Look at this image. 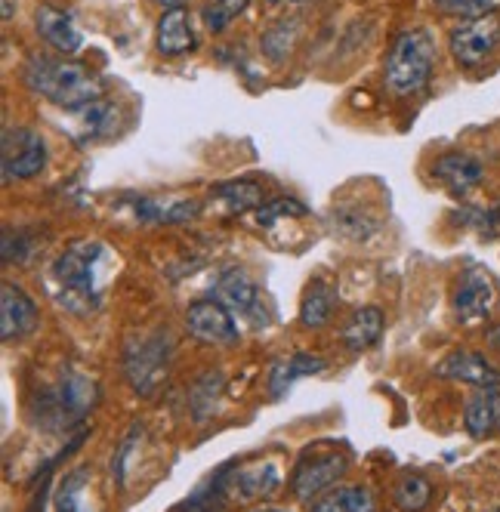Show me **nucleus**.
<instances>
[{"label": "nucleus", "mask_w": 500, "mask_h": 512, "mask_svg": "<svg viewBox=\"0 0 500 512\" xmlns=\"http://www.w3.org/2000/svg\"><path fill=\"white\" fill-rule=\"evenodd\" d=\"M133 213L142 223H189L198 216L195 201H158V198H139L133 201Z\"/></svg>", "instance_id": "22"}, {"label": "nucleus", "mask_w": 500, "mask_h": 512, "mask_svg": "<svg viewBox=\"0 0 500 512\" xmlns=\"http://www.w3.org/2000/svg\"><path fill=\"white\" fill-rule=\"evenodd\" d=\"M220 395H223V374H220V371H207V374H201V377L192 383V392H189V405H192L195 420H207L213 411H217Z\"/></svg>", "instance_id": "26"}, {"label": "nucleus", "mask_w": 500, "mask_h": 512, "mask_svg": "<svg viewBox=\"0 0 500 512\" xmlns=\"http://www.w3.org/2000/svg\"><path fill=\"white\" fill-rule=\"evenodd\" d=\"M254 512H288V509H275V506H260V509H254Z\"/></svg>", "instance_id": "38"}, {"label": "nucleus", "mask_w": 500, "mask_h": 512, "mask_svg": "<svg viewBox=\"0 0 500 512\" xmlns=\"http://www.w3.org/2000/svg\"><path fill=\"white\" fill-rule=\"evenodd\" d=\"M68 115L75 118V124H71V139H75L78 145H90V142H96L102 136L115 133L118 105L96 99V102L78 108V112H68Z\"/></svg>", "instance_id": "15"}, {"label": "nucleus", "mask_w": 500, "mask_h": 512, "mask_svg": "<svg viewBox=\"0 0 500 512\" xmlns=\"http://www.w3.org/2000/svg\"><path fill=\"white\" fill-rule=\"evenodd\" d=\"M396 503H399V509H405V512H420V509H426V503L433 500V485L423 479V475H405V479L396 485Z\"/></svg>", "instance_id": "30"}, {"label": "nucleus", "mask_w": 500, "mask_h": 512, "mask_svg": "<svg viewBox=\"0 0 500 512\" xmlns=\"http://www.w3.org/2000/svg\"><path fill=\"white\" fill-rule=\"evenodd\" d=\"M436 7L442 13H457L467 19H479L497 10V0H436Z\"/></svg>", "instance_id": "33"}, {"label": "nucleus", "mask_w": 500, "mask_h": 512, "mask_svg": "<svg viewBox=\"0 0 500 512\" xmlns=\"http://www.w3.org/2000/svg\"><path fill=\"white\" fill-rule=\"evenodd\" d=\"M297 34H300V19H278L263 34V53L272 62H284V59H288V53L294 50V44H297Z\"/></svg>", "instance_id": "28"}, {"label": "nucleus", "mask_w": 500, "mask_h": 512, "mask_svg": "<svg viewBox=\"0 0 500 512\" xmlns=\"http://www.w3.org/2000/svg\"><path fill=\"white\" fill-rule=\"evenodd\" d=\"M189 334L210 346H232L238 340V327L232 312L220 300H198L186 312Z\"/></svg>", "instance_id": "10"}, {"label": "nucleus", "mask_w": 500, "mask_h": 512, "mask_svg": "<svg viewBox=\"0 0 500 512\" xmlns=\"http://www.w3.org/2000/svg\"><path fill=\"white\" fill-rule=\"evenodd\" d=\"M288 361H291V368H294V374H297V377L321 374V371L328 368L325 361H321V358H315V355H309V352H297V355H291Z\"/></svg>", "instance_id": "35"}, {"label": "nucleus", "mask_w": 500, "mask_h": 512, "mask_svg": "<svg viewBox=\"0 0 500 512\" xmlns=\"http://www.w3.org/2000/svg\"><path fill=\"white\" fill-rule=\"evenodd\" d=\"M306 213L309 210L300 201H294V198H275V201H269V204H263L257 210V223L263 229H269V226L278 223V219H303Z\"/></svg>", "instance_id": "32"}, {"label": "nucleus", "mask_w": 500, "mask_h": 512, "mask_svg": "<svg viewBox=\"0 0 500 512\" xmlns=\"http://www.w3.org/2000/svg\"><path fill=\"white\" fill-rule=\"evenodd\" d=\"M170 352H173V343H170V334L158 331V334H142V337H133L124 349V374H127V383L133 386L136 395L142 398H152L164 383H167V374H170Z\"/></svg>", "instance_id": "5"}, {"label": "nucleus", "mask_w": 500, "mask_h": 512, "mask_svg": "<svg viewBox=\"0 0 500 512\" xmlns=\"http://www.w3.org/2000/svg\"><path fill=\"white\" fill-rule=\"evenodd\" d=\"M269 4H284V0H269Z\"/></svg>", "instance_id": "39"}, {"label": "nucleus", "mask_w": 500, "mask_h": 512, "mask_svg": "<svg viewBox=\"0 0 500 512\" xmlns=\"http://www.w3.org/2000/svg\"><path fill=\"white\" fill-rule=\"evenodd\" d=\"M488 346L500 352V324H494L491 331H488Z\"/></svg>", "instance_id": "36"}, {"label": "nucleus", "mask_w": 500, "mask_h": 512, "mask_svg": "<svg viewBox=\"0 0 500 512\" xmlns=\"http://www.w3.org/2000/svg\"><path fill=\"white\" fill-rule=\"evenodd\" d=\"M155 4H161V7H167V10H173V7H183L186 0H155Z\"/></svg>", "instance_id": "37"}, {"label": "nucleus", "mask_w": 500, "mask_h": 512, "mask_svg": "<svg viewBox=\"0 0 500 512\" xmlns=\"http://www.w3.org/2000/svg\"><path fill=\"white\" fill-rule=\"evenodd\" d=\"M349 469V457L331 445V442H318L312 448H306L294 466L291 475V491L297 500H315L318 494H325L331 485H337Z\"/></svg>", "instance_id": "6"}, {"label": "nucleus", "mask_w": 500, "mask_h": 512, "mask_svg": "<svg viewBox=\"0 0 500 512\" xmlns=\"http://www.w3.org/2000/svg\"><path fill=\"white\" fill-rule=\"evenodd\" d=\"M213 198L223 201L232 213H247V210H260L263 207V189L257 182H223V186L213 189Z\"/></svg>", "instance_id": "27"}, {"label": "nucleus", "mask_w": 500, "mask_h": 512, "mask_svg": "<svg viewBox=\"0 0 500 512\" xmlns=\"http://www.w3.org/2000/svg\"><path fill=\"white\" fill-rule=\"evenodd\" d=\"M386 318L377 306H362L349 315V321L343 324V343L349 352H365L371 349L380 337H383Z\"/></svg>", "instance_id": "20"}, {"label": "nucleus", "mask_w": 500, "mask_h": 512, "mask_svg": "<svg viewBox=\"0 0 500 512\" xmlns=\"http://www.w3.org/2000/svg\"><path fill=\"white\" fill-rule=\"evenodd\" d=\"M334 306H337V290L328 284V281H315L306 297H303V306H300V321L306 327H321L328 324L331 315H334Z\"/></svg>", "instance_id": "24"}, {"label": "nucleus", "mask_w": 500, "mask_h": 512, "mask_svg": "<svg viewBox=\"0 0 500 512\" xmlns=\"http://www.w3.org/2000/svg\"><path fill=\"white\" fill-rule=\"evenodd\" d=\"M463 426L473 438H485L494 426H500V392L497 386L476 389L463 408Z\"/></svg>", "instance_id": "19"}, {"label": "nucleus", "mask_w": 500, "mask_h": 512, "mask_svg": "<svg viewBox=\"0 0 500 512\" xmlns=\"http://www.w3.org/2000/svg\"><path fill=\"white\" fill-rule=\"evenodd\" d=\"M436 68V41L426 28L402 31L389 47L383 84L392 96H414L426 90Z\"/></svg>", "instance_id": "3"}, {"label": "nucleus", "mask_w": 500, "mask_h": 512, "mask_svg": "<svg viewBox=\"0 0 500 512\" xmlns=\"http://www.w3.org/2000/svg\"><path fill=\"white\" fill-rule=\"evenodd\" d=\"M250 0H210L204 7V25L207 31L220 34L229 22H235L244 10H247Z\"/></svg>", "instance_id": "31"}, {"label": "nucleus", "mask_w": 500, "mask_h": 512, "mask_svg": "<svg viewBox=\"0 0 500 512\" xmlns=\"http://www.w3.org/2000/svg\"><path fill=\"white\" fill-rule=\"evenodd\" d=\"M497 512H500V509H497Z\"/></svg>", "instance_id": "40"}, {"label": "nucleus", "mask_w": 500, "mask_h": 512, "mask_svg": "<svg viewBox=\"0 0 500 512\" xmlns=\"http://www.w3.org/2000/svg\"><path fill=\"white\" fill-rule=\"evenodd\" d=\"M454 223L482 232V238H497L500 235V204H494V207H460L454 213Z\"/></svg>", "instance_id": "29"}, {"label": "nucleus", "mask_w": 500, "mask_h": 512, "mask_svg": "<svg viewBox=\"0 0 500 512\" xmlns=\"http://www.w3.org/2000/svg\"><path fill=\"white\" fill-rule=\"evenodd\" d=\"M328 223L337 235L352 238V241H365L377 232V216L368 213V207H349V204H334Z\"/></svg>", "instance_id": "23"}, {"label": "nucleus", "mask_w": 500, "mask_h": 512, "mask_svg": "<svg viewBox=\"0 0 500 512\" xmlns=\"http://www.w3.org/2000/svg\"><path fill=\"white\" fill-rule=\"evenodd\" d=\"M223 485L238 500H269L281 488V469L275 463L241 466L232 479H223Z\"/></svg>", "instance_id": "14"}, {"label": "nucleus", "mask_w": 500, "mask_h": 512, "mask_svg": "<svg viewBox=\"0 0 500 512\" xmlns=\"http://www.w3.org/2000/svg\"><path fill=\"white\" fill-rule=\"evenodd\" d=\"M34 324H38L34 300L13 281H4V287H0V337L19 340L34 331Z\"/></svg>", "instance_id": "12"}, {"label": "nucleus", "mask_w": 500, "mask_h": 512, "mask_svg": "<svg viewBox=\"0 0 500 512\" xmlns=\"http://www.w3.org/2000/svg\"><path fill=\"white\" fill-rule=\"evenodd\" d=\"M109 256L99 241L68 244L50 269V287L62 309L90 315L99 306V266Z\"/></svg>", "instance_id": "1"}, {"label": "nucleus", "mask_w": 500, "mask_h": 512, "mask_svg": "<svg viewBox=\"0 0 500 512\" xmlns=\"http://www.w3.org/2000/svg\"><path fill=\"white\" fill-rule=\"evenodd\" d=\"M448 47H451V56L457 65H463V68L482 65L500 47V13H488L479 19L460 22L451 31Z\"/></svg>", "instance_id": "8"}, {"label": "nucleus", "mask_w": 500, "mask_h": 512, "mask_svg": "<svg viewBox=\"0 0 500 512\" xmlns=\"http://www.w3.org/2000/svg\"><path fill=\"white\" fill-rule=\"evenodd\" d=\"M90 479V466L71 469L56 488V512H96V506L90 503Z\"/></svg>", "instance_id": "21"}, {"label": "nucleus", "mask_w": 500, "mask_h": 512, "mask_svg": "<svg viewBox=\"0 0 500 512\" xmlns=\"http://www.w3.org/2000/svg\"><path fill=\"white\" fill-rule=\"evenodd\" d=\"M217 300L229 309L238 312L241 318H247L250 324L266 327L272 321V312L260 294V287L250 281V275L244 269H226L217 281Z\"/></svg>", "instance_id": "9"}, {"label": "nucleus", "mask_w": 500, "mask_h": 512, "mask_svg": "<svg viewBox=\"0 0 500 512\" xmlns=\"http://www.w3.org/2000/svg\"><path fill=\"white\" fill-rule=\"evenodd\" d=\"M4 158H0V167H4V179H34L41 176L47 167V142L38 130L31 127H7L4 130Z\"/></svg>", "instance_id": "7"}, {"label": "nucleus", "mask_w": 500, "mask_h": 512, "mask_svg": "<svg viewBox=\"0 0 500 512\" xmlns=\"http://www.w3.org/2000/svg\"><path fill=\"white\" fill-rule=\"evenodd\" d=\"M497 300L494 275L482 266H470L460 275L457 294H454V312L460 321H482L491 315Z\"/></svg>", "instance_id": "11"}, {"label": "nucleus", "mask_w": 500, "mask_h": 512, "mask_svg": "<svg viewBox=\"0 0 500 512\" xmlns=\"http://www.w3.org/2000/svg\"><path fill=\"white\" fill-rule=\"evenodd\" d=\"M297 380L294 368H291V361H275L272 364V374H269V392L272 398H281L284 392H288V386Z\"/></svg>", "instance_id": "34"}, {"label": "nucleus", "mask_w": 500, "mask_h": 512, "mask_svg": "<svg viewBox=\"0 0 500 512\" xmlns=\"http://www.w3.org/2000/svg\"><path fill=\"white\" fill-rule=\"evenodd\" d=\"M374 494L368 488H337L328 497L312 503V512H374Z\"/></svg>", "instance_id": "25"}, {"label": "nucleus", "mask_w": 500, "mask_h": 512, "mask_svg": "<svg viewBox=\"0 0 500 512\" xmlns=\"http://www.w3.org/2000/svg\"><path fill=\"white\" fill-rule=\"evenodd\" d=\"M198 47L186 7H173L158 19V50L164 56H186Z\"/></svg>", "instance_id": "18"}, {"label": "nucleus", "mask_w": 500, "mask_h": 512, "mask_svg": "<svg viewBox=\"0 0 500 512\" xmlns=\"http://www.w3.org/2000/svg\"><path fill=\"white\" fill-rule=\"evenodd\" d=\"M34 25H38V34L41 38L62 56H71V53H78L84 38H81V31L75 25V19H71L68 13L56 10V7H41L38 16H34Z\"/></svg>", "instance_id": "16"}, {"label": "nucleus", "mask_w": 500, "mask_h": 512, "mask_svg": "<svg viewBox=\"0 0 500 512\" xmlns=\"http://www.w3.org/2000/svg\"><path fill=\"white\" fill-rule=\"evenodd\" d=\"M433 176L439 182H445V189H451L454 195H467L473 192L482 176H485V167L479 164V158L473 155H463V152H451V155H442L436 164H433Z\"/></svg>", "instance_id": "17"}, {"label": "nucleus", "mask_w": 500, "mask_h": 512, "mask_svg": "<svg viewBox=\"0 0 500 512\" xmlns=\"http://www.w3.org/2000/svg\"><path fill=\"white\" fill-rule=\"evenodd\" d=\"M25 84L50 99L65 112H78V108L102 99L99 81L78 62L50 59V56H31L25 65Z\"/></svg>", "instance_id": "2"}, {"label": "nucleus", "mask_w": 500, "mask_h": 512, "mask_svg": "<svg viewBox=\"0 0 500 512\" xmlns=\"http://www.w3.org/2000/svg\"><path fill=\"white\" fill-rule=\"evenodd\" d=\"M436 374L445 380H454V383H470L476 389H485V386L500 389V371L491 368L488 358H482L479 352H467V349L451 352L436 368Z\"/></svg>", "instance_id": "13"}, {"label": "nucleus", "mask_w": 500, "mask_h": 512, "mask_svg": "<svg viewBox=\"0 0 500 512\" xmlns=\"http://www.w3.org/2000/svg\"><path fill=\"white\" fill-rule=\"evenodd\" d=\"M99 389L96 380L81 371H65L53 386H47L38 401H34V423L44 426L47 432H68V426H78L90 408L96 405Z\"/></svg>", "instance_id": "4"}]
</instances>
